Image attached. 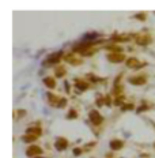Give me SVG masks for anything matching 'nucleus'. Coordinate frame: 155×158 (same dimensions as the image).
<instances>
[{
    "mask_svg": "<svg viewBox=\"0 0 155 158\" xmlns=\"http://www.w3.org/2000/svg\"><path fill=\"white\" fill-rule=\"evenodd\" d=\"M88 118H90V121L94 124V126H101V124L104 123V116H102L98 110H90Z\"/></svg>",
    "mask_w": 155,
    "mask_h": 158,
    "instance_id": "obj_1",
    "label": "nucleus"
},
{
    "mask_svg": "<svg viewBox=\"0 0 155 158\" xmlns=\"http://www.w3.org/2000/svg\"><path fill=\"white\" fill-rule=\"evenodd\" d=\"M135 41H136L137 45H141V47H147L153 42V38H151L150 34H139L135 37Z\"/></svg>",
    "mask_w": 155,
    "mask_h": 158,
    "instance_id": "obj_2",
    "label": "nucleus"
},
{
    "mask_svg": "<svg viewBox=\"0 0 155 158\" xmlns=\"http://www.w3.org/2000/svg\"><path fill=\"white\" fill-rule=\"evenodd\" d=\"M61 59H64V53L61 51L56 52V53H51L47 57V60H45V64H57Z\"/></svg>",
    "mask_w": 155,
    "mask_h": 158,
    "instance_id": "obj_3",
    "label": "nucleus"
},
{
    "mask_svg": "<svg viewBox=\"0 0 155 158\" xmlns=\"http://www.w3.org/2000/svg\"><path fill=\"white\" fill-rule=\"evenodd\" d=\"M42 154V149L37 144H31V146H29L27 149H26V156L27 157H31V158H35L38 156H41Z\"/></svg>",
    "mask_w": 155,
    "mask_h": 158,
    "instance_id": "obj_4",
    "label": "nucleus"
},
{
    "mask_svg": "<svg viewBox=\"0 0 155 158\" xmlns=\"http://www.w3.org/2000/svg\"><path fill=\"white\" fill-rule=\"evenodd\" d=\"M108 60L110 61V63H123V61H127V59H125V55L124 53H109L108 55Z\"/></svg>",
    "mask_w": 155,
    "mask_h": 158,
    "instance_id": "obj_5",
    "label": "nucleus"
},
{
    "mask_svg": "<svg viewBox=\"0 0 155 158\" xmlns=\"http://www.w3.org/2000/svg\"><path fill=\"white\" fill-rule=\"evenodd\" d=\"M128 82L131 85H133V86H141V85H144L147 82V78L144 75H136V77H131L128 79Z\"/></svg>",
    "mask_w": 155,
    "mask_h": 158,
    "instance_id": "obj_6",
    "label": "nucleus"
},
{
    "mask_svg": "<svg viewBox=\"0 0 155 158\" xmlns=\"http://www.w3.org/2000/svg\"><path fill=\"white\" fill-rule=\"evenodd\" d=\"M125 64H127L128 68H132V70H139L141 65H144V63H140L136 57H128Z\"/></svg>",
    "mask_w": 155,
    "mask_h": 158,
    "instance_id": "obj_7",
    "label": "nucleus"
},
{
    "mask_svg": "<svg viewBox=\"0 0 155 158\" xmlns=\"http://www.w3.org/2000/svg\"><path fill=\"white\" fill-rule=\"evenodd\" d=\"M64 60L67 61V63H70L72 65H79V64H82L83 61H82V59H79L76 57L74 53H67V55H64Z\"/></svg>",
    "mask_w": 155,
    "mask_h": 158,
    "instance_id": "obj_8",
    "label": "nucleus"
},
{
    "mask_svg": "<svg viewBox=\"0 0 155 158\" xmlns=\"http://www.w3.org/2000/svg\"><path fill=\"white\" fill-rule=\"evenodd\" d=\"M68 140L65 139V138H57L56 139V142H55V147L59 151H63V150H65L68 147Z\"/></svg>",
    "mask_w": 155,
    "mask_h": 158,
    "instance_id": "obj_9",
    "label": "nucleus"
},
{
    "mask_svg": "<svg viewBox=\"0 0 155 158\" xmlns=\"http://www.w3.org/2000/svg\"><path fill=\"white\" fill-rule=\"evenodd\" d=\"M109 146H110L112 150H121L124 147V142L120 139H112L110 143H109Z\"/></svg>",
    "mask_w": 155,
    "mask_h": 158,
    "instance_id": "obj_10",
    "label": "nucleus"
},
{
    "mask_svg": "<svg viewBox=\"0 0 155 158\" xmlns=\"http://www.w3.org/2000/svg\"><path fill=\"white\" fill-rule=\"evenodd\" d=\"M75 86H76L78 90L84 91V90H87V89H88V83H87V82H84L83 79L76 78V79H75Z\"/></svg>",
    "mask_w": 155,
    "mask_h": 158,
    "instance_id": "obj_11",
    "label": "nucleus"
},
{
    "mask_svg": "<svg viewBox=\"0 0 155 158\" xmlns=\"http://www.w3.org/2000/svg\"><path fill=\"white\" fill-rule=\"evenodd\" d=\"M60 100L61 98L59 97V95H55L53 93H48V101L52 106H57L59 102H60Z\"/></svg>",
    "mask_w": 155,
    "mask_h": 158,
    "instance_id": "obj_12",
    "label": "nucleus"
},
{
    "mask_svg": "<svg viewBox=\"0 0 155 158\" xmlns=\"http://www.w3.org/2000/svg\"><path fill=\"white\" fill-rule=\"evenodd\" d=\"M44 85L47 86L48 89H55L56 87V79L55 78H52V77H45L44 79Z\"/></svg>",
    "mask_w": 155,
    "mask_h": 158,
    "instance_id": "obj_13",
    "label": "nucleus"
},
{
    "mask_svg": "<svg viewBox=\"0 0 155 158\" xmlns=\"http://www.w3.org/2000/svg\"><path fill=\"white\" fill-rule=\"evenodd\" d=\"M26 134H30V135H34V136H41L42 134V128L41 127H30L26 130Z\"/></svg>",
    "mask_w": 155,
    "mask_h": 158,
    "instance_id": "obj_14",
    "label": "nucleus"
},
{
    "mask_svg": "<svg viewBox=\"0 0 155 158\" xmlns=\"http://www.w3.org/2000/svg\"><path fill=\"white\" fill-rule=\"evenodd\" d=\"M21 139H22V142H25V143H33V142H35V140H37V136L30 135V134H25Z\"/></svg>",
    "mask_w": 155,
    "mask_h": 158,
    "instance_id": "obj_15",
    "label": "nucleus"
},
{
    "mask_svg": "<svg viewBox=\"0 0 155 158\" xmlns=\"http://www.w3.org/2000/svg\"><path fill=\"white\" fill-rule=\"evenodd\" d=\"M129 35H127V34H121V35H113L112 37V40L113 41H116V42H127V41H129Z\"/></svg>",
    "mask_w": 155,
    "mask_h": 158,
    "instance_id": "obj_16",
    "label": "nucleus"
},
{
    "mask_svg": "<svg viewBox=\"0 0 155 158\" xmlns=\"http://www.w3.org/2000/svg\"><path fill=\"white\" fill-rule=\"evenodd\" d=\"M65 74H67V70H65L64 67H56L55 68V77L56 78H63Z\"/></svg>",
    "mask_w": 155,
    "mask_h": 158,
    "instance_id": "obj_17",
    "label": "nucleus"
},
{
    "mask_svg": "<svg viewBox=\"0 0 155 158\" xmlns=\"http://www.w3.org/2000/svg\"><path fill=\"white\" fill-rule=\"evenodd\" d=\"M108 51H112V53H123V48L117 47V45H110V47H105Z\"/></svg>",
    "mask_w": 155,
    "mask_h": 158,
    "instance_id": "obj_18",
    "label": "nucleus"
},
{
    "mask_svg": "<svg viewBox=\"0 0 155 158\" xmlns=\"http://www.w3.org/2000/svg\"><path fill=\"white\" fill-rule=\"evenodd\" d=\"M125 102H124V97L121 95V97H116V100L113 101V105H116V106H123Z\"/></svg>",
    "mask_w": 155,
    "mask_h": 158,
    "instance_id": "obj_19",
    "label": "nucleus"
},
{
    "mask_svg": "<svg viewBox=\"0 0 155 158\" xmlns=\"http://www.w3.org/2000/svg\"><path fill=\"white\" fill-rule=\"evenodd\" d=\"M79 113L75 109H70V112L67 113V118H78Z\"/></svg>",
    "mask_w": 155,
    "mask_h": 158,
    "instance_id": "obj_20",
    "label": "nucleus"
},
{
    "mask_svg": "<svg viewBox=\"0 0 155 158\" xmlns=\"http://www.w3.org/2000/svg\"><path fill=\"white\" fill-rule=\"evenodd\" d=\"M97 37H98L97 33H88V34L84 35V41H90L91 42V40H94V38H97Z\"/></svg>",
    "mask_w": 155,
    "mask_h": 158,
    "instance_id": "obj_21",
    "label": "nucleus"
},
{
    "mask_svg": "<svg viewBox=\"0 0 155 158\" xmlns=\"http://www.w3.org/2000/svg\"><path fill=\"white\" fill-rule=\"evenodd\" d=\"M132 109H135V105L133 104H124L123 106H121V110H123V112L132 110Z\"/></svg>",
    "mask_w": 155,
    "mask_h": 158,
    "instance_id": "obj_22",
    "label": "nucleus"
},
{
    "mask_svg": "<svg viewBox=\"0 0 155 158\" xmlns=\"http://www.w3.org/2000/svg\"><path fill=\"white\" fill-rule=\"evenodd\" d=\"M86 78L90 79V81H91V82H94V83H97V82H100V81H101V79L98 78V77H95L94 74H87V75H86Z\"/></svg>",
    "mask_w": 155,
    "mask_h": 158,
    "instance_id": "obj_23",
    "label": "nucleus"
},
{
    "mask_svg": "<svg viewBox=\"0 0 155 158\" xmlns=\"http://www.w3.org/2000/svg\"><path fill=\"white\" fill-rule=\"evenodd\" d=\"M95 105H97L98 108H101L102 105H105V97H98L97 100H95Z\"/></svg>",
    "mask_w": 155,
    "mask_h": 158,
    "instance_id": "obj_24",
    "label": "nucleus"
},
{
    "mask_svg": "<svg viewBox=\"0 0 155 158\" xmlns=\"http://www.w3.org/2000/svg\"><path fill=\"white\" fill-rule=\"evenodd\" d=\"M135 19H139V21H146V18H147V15H146V12H141V14H136L133 16Z\"/></svg>",
    "mask_w": 155,
    "mask_h": 158,
    "instance_id": "obj_25",
    "label": "nucleus"
},
{
    "mask_svg": "<svg viewBox=\"0 0 155 158\" xmlns=\"http://www.w3.org/2000/svg\"><path fill=\"white\" fill-rule=\"evenodd\" d=\"M150 105H143V106H139L137 108V113H141V112H144V110H147V109H150Z\"/></svg>",
    "mask_w": 155,
    "mask_h": 158,
    "instance_id": "obj_26",
    "label": "nucleus"
},
{
    "mask_svg": "<svg viewBox=\"0 0 155 158\" xmlns=\"http://www.w3.org/2000/svg\"><path fill=\"white\" fill-rule=\"evenodd\" d=\"M67 102H68L67 98H61L60 102H59V105H57V108H64L65 105H67Z\"/></svg>",
    "mask_w": 155,
    "mask_h": 158,
    "instance_id": "obj_27",
    "label": "nucleus"
},
{
    "mask_svg": "<svg viewBox=\"0 0 155 158\" xmlns=\"http://www.w3.org/2000/svg\"><path fill=\"white\" fill-rule=\"evenodd\" d=\"M82 153H83V150H82V149H79V147H75V149H74V156H80V154Z\"/></svg>",
    "mask_w": 155,
    "mask_h": 158,
    "instance_id": "obj_28",
    "label": "nucleus"
},
{
    "mask_svg": "<svg viewBox=\"0 0 155 158\" xmlns=\"http://www.w3.org/2000/svg\"><path fill=\"white\" fill-rule=\"evenodd\" d=\"M105 105H109V106L112 105V98H110V95H106V97H105Z\"/></svg>",
    "mask_w": 155,
    "mask_h": 158,
    "instance_id": "obj_29",
    "label": "nucleus"
},
{
    "mask_svg": "<svg viewBox=\"0 0 155 158\" xmlns=\"http://www.w3.org/2000/svg\"><path fill=\"white\" fill-rule=\"evenodd\" d=\"M121 93H123V87H120V89H118V86H114V94H121Z\"/></svg>",
    "mask_w": 155,
    "mask_h": 158,
    "instance_id": "obj_30",
    "label": "nucleus"
},
{
    "mask_svg": "<svg viewBox=\"0 0 155 158\" xmlns=\"http://www.w3.org/2000/svg\"><path fill=\"white\" fill-rule=\"evenodd\" d=\"M120 81H121V75H117V77H116V81H114V86H118Z\"/></svg>",
    "mask_w": 155,
    "mask_h": 158,
    "instance_id": "obj_31",
    "label": "nucleus"
},
{
    "mask_svg": "<svg viewBox=\"0 0 155 158\" xmlns=\"http://www.w3.org/2000/svg\"><path fill=\"white\" fill-rule=\"evenodd\" d=\"M64 87H65V91H67V93H70V85H68V82H65V83H64Z\"/></svg>",
    "mask_w": 155,
    "mask_h": 158,
    "instance_id": "obj_32",
    "label": "nucleus"
},
{
    "mask_svg": "<svg viewBox=\"0 0 155 158\" xmlns=\"http://www.w3.org/2000/svg\"><path fill=\"white\" fill-rule=\"evenodd\" d=\"M106 158H113V154H112V153H108V154H106Z\"/></svg>",
    "mask_w": 155,
    "mask_h": 158,
    "instance_id": "obj_33",
    "label": "nucleus"
},
{
    "mask_svg": "<svg viewBox=\"0 0 155 158\" xmlns=\"http://www.w3.org/2000/svg\"><path fill=\"white\" fill-rule=\"evenodd\" d=\"M35 158H47V157H42V156H38V157H35Z\"/></svg>",
    "mask_w": 155,
    "mask_h": 158,
    "instance_id": "obj_34",
    "label": "nucleus"
},
{
    "mask_svg": "<svg viewBox=\"0 0 155 158\" xmlns=\"http://www.w3.org/2000/svg\"><path fill=\"white\" fill-rule=\"evenodd\" d=\"M154 147H155V143H154Z\"/></svg>",
    "mask_w": 155,
    "mask_h": 158,
    "instance_id": "obj_35",
    "label": "nucleus"
}]
</instances>
